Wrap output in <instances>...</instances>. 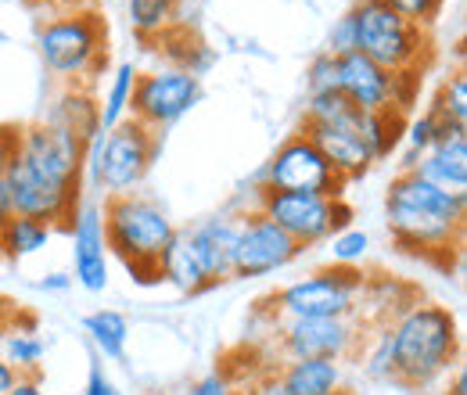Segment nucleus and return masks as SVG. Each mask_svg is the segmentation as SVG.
Instances as JSON below:
<instances>
[{"label":"nucleus","instance_id":"obj_4","mask_svg":"<svg viewBox=\"0 0 467 395\" xmlns=\"http://www.w3.org/2000/svg\"><path fill=\"white\" fill-rule=\"evenodd\" d=\"M101 220H105L109 255H116L119 263L130 270V277L137 284L162 281L159 259H162L166 244L176 234L173 216L155 198L122 194V198H105Z\"/></svg>","mask_w":467,"mask_h":395},{"label":"nucleus","instance_id":"obj_46","mask_svg":"<svg viewBox=\"0 0 467 395\" xmlns=\"http://www.w3.org/2000/svg\"><path fill=\"white\" fill-rule=\"evenodd\" d=\"M0 40H4V36H0Z\"/></svg>","mask_w":467,"mask_h":395},{"label":"nucleus","instance_id":"obj_25","mask_svg":"<svg viewBox=\"0 0 467 395\" xmlns=\"http://www.w3.org/2000/svg\"><path fill=\"white\" fill-rule=\"evenodd\" d=\"M403 130H407V122L400 112H359V133H363L374 162L389 159L400 148Z\"/></svg>","mask_w":467,"mask_h":395},{"label":"nucleus","instance_id":"obj_40","mask_svg":"<svg viewBox=\"0 0 467 395\" xmlns=\"http://www.w3.org/2000/svg\"><path fill=\"white\" fill-rule=\"evenodd\" d=\"M4 395H47V392H44L40 378H18V381H15Z\"/></svg>","mask_w":467,"mask_h":395},{"label":"nucleus","instance_id":"obj_14","mask_svg":"<svg viewBox=\"0 0 467 395\" xmlns=\"http://www.w3.org/2000/svg\"><path fill=\"white\" fill-rule=\"evenodd\" d=\"M302 137L317 144V151L331 162V170L346 183L359 180L374 166V155L359 133V109H349L342 119H331V122H302Z\"/></svg>","mask_w":467,"mask_h":395},{"label":"nucleus","instance_id":"obj_28","mask_svg":"<svg viewBox=\"0 0 467 395\" xmlns=\"http://www.w3.org/2000/svg\"><path fill=\"white\" fill-rule=\"evenodd\" d=\"M428 112L435 115L439 122H446V126H461V130H467V76H464V68H457V72H450V76L442 79V87H439L435 101L428 105Z\"/></svg>","mask_w":467,"mask_h":395},{"label":"nucleus","instance_id":"obj_17","mask_svg":"<svg viewBox=\"0 0 467 395\" xmlns=\"http://www.w3.org/2000/svg\"><path fill=\"white\" fill-rule=\"evenodd\" d=\"M183 234H187V244H191L194 259L202 263L213 287L234 281V252H237V234H241V216L237 213L209 216L202 223L183 226Z\"/></svg>","mask_w":467,"mask_h":395},{"label":"nucleus","instance_id":"obj_5","mask_svg":"<svg viewBox=\"0 0 467 395\" xmlns=\"http://www.w3.org/2000/svg\"><path fill=\"white\" fill-rule=\"evenodd\" d=\"M36 47L44 57V68L61 79L65 87H79L94 79L109 65V29L98 11H72L51 15L40 26Z\"/></svg>","mask_w":467,"mask_h":395},{"label":"nucleus","instance_id":"obj_45","mask_svg":"<svg viewBox=\"0 0 467 395\" xmlns=\"http://www.w3.org/2000/svg\"><path fill=\"white\" fill-rule=\"evenodd\" d=\"M338 395H356V392H352V389H346V392H338Z\"/></svg>","mask_w":467,"mask_h":395},{"label":"nucleus","instance_id":"obj_8","mask_svg":"<svg viewBox=\"0 0 467 395\" xmlns=\"http://www.w3.org/2000/svg\"><path fill=\"white\" fill-rule=\"evenodd\" d=\"M266 220L281 226L292 241L306 248L331 241L338 230L352 226V209L346 198H327V194H313V191H270L259 187V209Z\"/></svg>","mask_w":467,"mask_h":395},{"label":"nucleus","instance_id":"obj_3","mask_svg":"<svg viewBox=\"0 0 467 395\" xmlns=\"http://www.w3.org/2000/svg\"><path fill=\"white\" fill-rule=\"evenodd\" d=\"M389 348L392 381L424 392L461 367V324L446 306L417 298L389 324Z\"/></svg>","mask_w":467,"mask_h":395},{"label":"nucleus","instance_id":"obj_10","mask_svg":"<svg viewBox=\"0 0 467 395\" xmlns=\"http://www.w3.org/2000/svg\"><path fill=\"white\" fill-rule=\"evenodd\" d=\"M367 324L359 317H306L281 320L277 317V352L281 359H338L349 363L367 341Z\"/></svg>","mask_w":467,"mask_h":395},{"label":"nucleus","instance_id":"obj_21","mask_svg":"<svg viewBox=\"0 0 467 395\" xmlns=\"http://www.w3.org/2000/svg\"><path fill=\"white\" fill-rule=\"evenodd\" d=\"M159 274H162V281L173 284L176 291H183V295H202V291L213 287L209 277H205V270H202V263L194 259V252L187 244L183 226H176L173 241L166 244V252L159 259Z\"/></svg>","mask_w":467,"mask_h":395},{"label":"nucleus","instance_id":"obj_16","mask_svg":"<svg viewBox=\"0 0 467 395\" xmlns=\"http://www.w3.org/2000/svg\"><path fill=\"white\" fill-rule=\"evenodd\" d=\"M68 230H72V281L90 295L105 291L109 287V244H105L101 205L79 202Z\"/></svg>","mask_w":467,"mask_h":395},{"label":"nucleus","instance_id":"obj_31","mask_svg":"<svg viewBox=\"0 0 467 395\" xmlns=\"http://www.w3.org/2000/svg\"><path fill=\"white\" fill-rule=\"evenodd\" d=\"M370 252V234L356 230V226H346L331 237V259L335 266H359Z\"/></svg>","mask_w":467,"mask_h":395},{"label":"nucleus","instance_id":"obj_34","mask_svg":"<svg viewBox=\"0 0 467 395\" xmlns=\"http://www.w3.org/2000/svg\"><path fill=\"white\" fill-rule=\"evenodd\" d=\"M349 51H356V33H352V15L346 11L342 18H335V26L327 33V55L342 57Z\"/></svg>","mask_w":467,"mask_h":395},{"label":"nucleus","instance_id":"obj_29","mask_svg":"<svg viewBox=\"0 0 467 395\" xmlns=\"http://www.w3.org/2000/svg\"><path fill=\"white\" fill-rule=\"evenodd\" d=\"M457 130H461V126H446V122H439L435 115L424 109V112L417 115L413 122H407V130H403V140H407V148H410L407 155H403V170H413V162H417L435 140H442V137H450V133H457Z\"/></svg>","mask_w":467,"mask_h":395},{"label":"nucleus","instance_id":"obj_20","mask_svg":"<svg viewBox=\"0 0 467 395\" xmlns=\"http://www.w3.org/2000/svg\"><path fill=\"white\" fill-rule=\"evenodd\" d=\"M0 356L18 378H40V363L47 356V341L29 313H15L11 324L0 331Z\"/></svg>","mask_w":467,"mask_h":395},{"label":"nucleus","instance_id":"obj_27","mask_svg":"<svg viewBox=\"0 0 467 395\" xmlns=\"http://www.w3.org/2000/svg\"><path fill=\"white\" fill-rule=\"evenodd\" d=\"M55 230L40 220H29V216H11L4 223V255L7 259H33L36 252H44L51 244Z\"/></svg>","mask_w":467,"mask_h":395},{"label":"nucleus","instance_id":"obj_26","mask_svg":"<svg viewBox=\"0 0 467 395\" xmlns=\"http://www.w3.org/2000/svg\"><path fill=\"white\" fill-rule=\"evenodd\" d=\"M126 11H130L133 33L140 40H155V36H166L176 26L180 0H126Z\"/></svg>","mask_w":467,"mask_h":395},{"label":"nucleus","instance_id":"obj_9","mask_svg":"<svg viewBox=\"0 0 467 395\" xmlns=\"http://www.w3.org/2000/svg\"><path fill=\"white\" fill-rule=\"evenodd\" d=\"M367 287V274L359 266H324L292 281L274 295V309L281 320H306V317H356L359 298Z\"/></svg>","mask_w":467,"mask_h":395},{"label":"nucleus","instance_id":"obj_35","mask_svg":"<svg viewBox=\"0 0 467 395\" xmlns=\"http://www.w3.org/2000/svg\"><path fill=\"white\" fill-rule=\"evenodd\" d=\"M83 395H119L116 381L105 374V367H101V363H90V374H87Z\"/></svg>","mask_w":467,"mask_h":395},{"label":"nucleus","instance_id":"obj_13","mask_svg":"<svg viewBox=\"0 0 467 395\" xmlns=\"http://www.w3.org/2000/svg\"><path fill=\"white\" fill-rule=\"evenodd\" d=\"M298 255H302V244L292 241L274 220H266L263 213H241V234H237V252H234L237 281L270 277L292 266Z\"/></svg>","mask_w":467,"mask_h":395},{"label":"nucleus","instance_id":"obj_18","mask_svg":"<svg viewBox=\"0 0 467 395\" xmlns=\"http://www.w3.org/2000/svg\"><path fill=\"white\" fill-rule=\"evenodd\" d=\"M413 172L424 176L428 183L442 187V191L464 194L467 191V130H457V133L435 140V144L413 162Z\"/></svg>","mask_w":467,"mask_h":395},{"label":"nucleus","instance_id":"obj_41","mask_svg":"<svg viewBox=\"0 0 467 395\" xmlns=\"http://www.w3.org/2000/svg\"><path fill=\"white\" fill-rule=\"evenodd\" d=\"M44 291H65V287H72V277H65V274H51V277H44L40 281Z\"/></svg>","mask_w":467,"mask_h":395},{"label":"nucleus","instance_id":"obj_24","mask_svg":"<svg viewBox=\"0 0 467 395\" xmlns=\"http://www.w3.org/2000/svg\"><path fill=\"white\" fill-rule=\"evenodd\" d=\"M137 65L133 61H119L109 87H105V98L98 105V115H101V130H112L122 119H130V101H133V87H137Z\"/></svg>","mask_w":467,"mask_h":395},{"label":"nucleus","instance_id":"obj_42","mask_svg":"<svg viewBox=\"0 0 467 395\" xmlns=\"http://www.w3.org/2000/svg\"><path fill=\"white\" fill-rule=\"evenodd\" d=\"M15 381H18V374H15V370H11L7 363H4V356H0V395L7 392V389H11Z\"/></svg>","mask_w":467,"mask_h":395},{"label":"nucleus","instance_id":"obj_11","mask_svg":"<svg viewBox=\"0 0 467 395\" xmlns=\"http://www.w3.org/2000/svg\"><path fill=\"white\" fill-rule=\"evenodd\" d=\"M198 101H202V79L194 72L162 65V68H151V72L137 76L130 119H137L151 133H162L166 126L180 122Z\"/></svg>","mask_w":467,"mask_h":395},{"label":"nucleus","instance_id":"obj_15","mask_svg":"<svg viewBox=\"0 0 467 395\" xmlns=\"http://www.w3.org/2000/svg\"><path fill=\"white\" fill-rule=\"evenodd\" d=\"M338 94L359 112H400V72L349 51L338 57Z\"/></svg>","mask_w":467,"mask_h":395},{"label":"nucleus","instance_id":"obj_43","mask_svg":"<svg viewBox=\"0 0 467 395\" xmlns=\"http://www.w3.org/2000/svg\"><path fill=\"white\" fill-rule=\"evenodd\" d=\"M0 216H4V220H11V216H15V213H11V194H7L4 172H0Z\"/></svg>","mask_w":467,"mask_h":395},{"label":"nucleus","instance_id":"obj_19","mask_svg":"<svg viewBox=\"0 0 467 395\" xmlns=\"http://www.w3.org/2000/svg\"><path fill=\"white\" fill-rule=\"evenodd\" d=\"M288 395H338L349 389V370L338 359H288L277 367Z\"/></svg>","mask_w":467,"mask_h":395},{"label":"nucleus","instance_id":"obj_7","mask_svg":"<svg viewBox=\"0 0 467 395\" xmlns=\"http://www.w3.org/2000/svg\"><path fill=\"white\" fill-rule=\"evenodd\" d=\"M356 51L389 72H417L428 57L424 26H413L389 0H359L349 7Z\"/></svg>","mask_w":467,"mask_h":395},{"label":"nucleus","instance_id":"obj_37","mask_svg":"<svg viewBox=\"0 0 467 395\" xmlns=\"http://www.w3.org/2000/svg\"><path fill=\"white\" fill-rule=\"evenodd\" d=\"M187 395H237V392H234L231 385H227V378H223V374H209V378L194 381Z\"/></svg>","mask_w":467,"mask_h":395},{"label":"nucleus","instance_id":"obj_44","mask_svg":"<svg viewBox=\"0 0 467 395\" xmlns=\"http://www.w3.org/2000/svg\"><path fill=\"white\" fill-rule=\"evenodd\" d=\"M15 313H18V306H11L7 298H0V331L11 324V317H15Z\"/></svg>","mask_w":467,"mask_h":395},{"label":"nucleus","instance_id":"obj_1","mask_svg":"<svg viewBox=\"0 0 467 395\" xmlns=\"http://www.w3.org/2000/svg\"><path fill=\"white\" fill-rule=\"evenodd\" d=\"M83 166L87 140H79L68 126L51 119L18 126V144L4 170L11 213L40 220L51 230L68 226L83 194Z\"/></svg>","mask_w":467,"mask_h":395},{"label":"nucleus","instance_id":"obj_39","mask_svg":"<svg viewBox=\"0 0 467 395\" xmlns=\"http://www.w3.org/2000/svg\"><path fill=\"white\" fill-rule=\"evenodd\" d=\"M15 144H18V126H0V172L7 170V162L15 155Z\"/></svg>","mask_w":467,"mask_h":395},{"label":"nucleus","instance_id":"obj_33","mask_svg":"<svg viewBox=\"0 0 467 395\" xmlns=\"http://www.w3.org/2000/svg\"><path fill=\"white\" fill-rule=\"evenodd\" d=\"M306 90L309 94H324V90H338V57L335 55H317L309 61L306 72Z\"/></svg>","mask_w":467,"mask_h":395},{"label":"nucleus","instance_id":"obj_12","mask_svg":"<svg viewBox=\"0 0 467 395\" xmlns=\"http://www.w3.org/2000/svg\"><path fill=\"white\" fill-rule=\"evenodd\" d=\"M259 187H270V191H313V194H327V198H342L346 194V180L331 170V162L302 133H292L274 151V159L266 162V170L259 176Z\"/></svg>","mask_w":467,"mask_h":395},{"label":"nucleus","instance_id":"obj_30","mask_svg":"<svg viewBox=\"0 0 467 395\" xmlns=\"http://www.w3.org/2000/svg\"><path fill=\"white\" fill-rule=\"evenodd\" d=\"M363 356V374L378 378V381H392V348H389V324L385 327H370L367 341L359 348Z\"/></svg>","mask_w":467,"mask_h":395},{"label":"nucleus","instance_id":"obj_6","mask_svg":"<svg viewBox=\"0 0 467 395\" xmlns=\"http://www.w3.org/2000/svg\"><path fill=\"white\" fill-rule=\"evenodd\" d=\"M155 155H159V133H151L137 119H122L119 126L101 130L87 144L90 183L105 198L140 194V183L155 166Z\"/></svg>","mask_w":467,"mask_h":395},{"label":"nucleus","instance_id":"obj_23","mask_svg":"<svg viewBox=\"0 0 467 395\" xmlns=\"http://www.w3.org/2000/svg\"><path fill=\"white\" fill-rule=\"evenodd\" d=\"M51 122H61V126H68L79 140H94L98 133H101V115H98V101L87 94V90H79V87H68L65 94L58 98V105H55V112L47 115Z\"/></svg>","mask_w":467,"mask_h":395},{"label":"nucleus","instance_id":"obj_32","mask_svg":"<svg viewBox=\"0 0 467 395\" xmlns=\"http://www.w3.org/2000/svg\"><path fill=\"white\" fill-rule=\"evenodd\" d=\"M352 105L338 94V90H324V94H309L306 98V119L302 122H331V119H342Z\"/></svg>","mask_w":467,"mask_h":395},{"label":"nucleus","instance_id":"obj_36","mask_svg":"<svg viewBox=\"0 0 467 395\" xmlns=\"http://www.w3.org/2000/svg\"><path fill=\"white\" fill-rule=\"evenodd\" d=\"M241 395H288V392H285V385H281L277 370H266V374L252 378V381H248V389H241Z\"/></svg>","mask_w":467,"mask_h":395},{"label":"nucleus","instance_id":"obj_22","mask_svg":"<svg viewBox=\"0 0 467 395\" xmlns=\"http://www.w3.org/2000/svg\"><path fill=\"white\" fill-rule=\"evenodd\" d=\"M83 331L90 345L98 348V356L105 359H126V345H130V320L119 309H94L83 320Z\"/></svg>","mask_w":467,"mask_h":395},{"label":"nucleus","instance_id":"obj_2","mask_svg":"<svg viewBox=\"0 0 467 395\" xmlns=\"http://www.w3.org/2000/svg\"><path fill=\"white\" fill-rule=\"evenodd\" d=\"M467 216V194L442 191L413 170H400L385 194V220L392 241L417 259L453 263L461 252Z\"/></svg>","mask_w":467,"mask_h":395},{"label":"nucleus","instance_id":"obj_38","mask_svg":"<svg viewBox=\"0 0 467 395\" xmlns=\"http://www.w3.org/2000/svg\"><path fill=\"white\" fill-rule=\"evenodd\" d=\"M29 4H36V7H44L51 15H72V11H87L90 0H29Z\"/></svg>","mask_w":467,"mask_h":395}]
</instances>
